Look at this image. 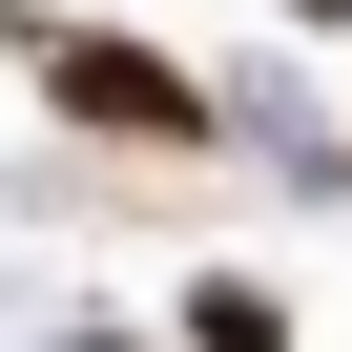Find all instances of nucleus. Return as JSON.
<instances>
[{
    "mask_svg": "<svg viewBox=\"0 0 352 352\" xmlns=\"http://www.w3.org/2000/svg\"><path fill=\"white\" fill-rule=\"evenodd\" d=\"M0 63H21L63 124H104V145H228V83H187L145 21H63V0H0Z\"/></svg>",
    "mask_w": 352,
    "mask_h": 352,
    "instance_id": "nucleus-1",
    "label": "nucleus"
},
{
    "mask_svg": "<svg viewBox=\"0 0 352 352\" xmlns=\"http://www.w3.org/2000/svg\"><path fill=\"white\" fill-rule=\"evenodd\" d=\"M63 352H145V331H63Z\"/></svg>",
    "mask_w": 352,
    "mask_h": 352,
    "instance_id": "nucleus-4",
    "label": "nucleus"
},
{
    "mask_svg": "<svg viewBox=\"0 0 352 352\" xmlns=\"http://www.w3.org/2000/svg\"><path fill=\"white\" fill-rule=\"evenodd\" d=\"M166 352H290V290L270 270H187V331Z\"/></svg>",
    "mask_w": 352,
    "mask_h": 352,
    "instance_id": "nucleus-2",
    "label": "nucleus"
},
{
    "mask_svg": "<svg viewBox=\"0 0 352 352\" xmlns=\"http://www.w3.org/2000/svg\"><path fill=\"white\" fill-rule=\"evenodd\" d=\"M290 21H311V42H331V21H352V0H290Z\"/></svg>",
    "mask_w": 352,
    "mask_h": 352,
    "instance_id": "nucleus-3",
    "label": "nucleus"
}]
</instances>
